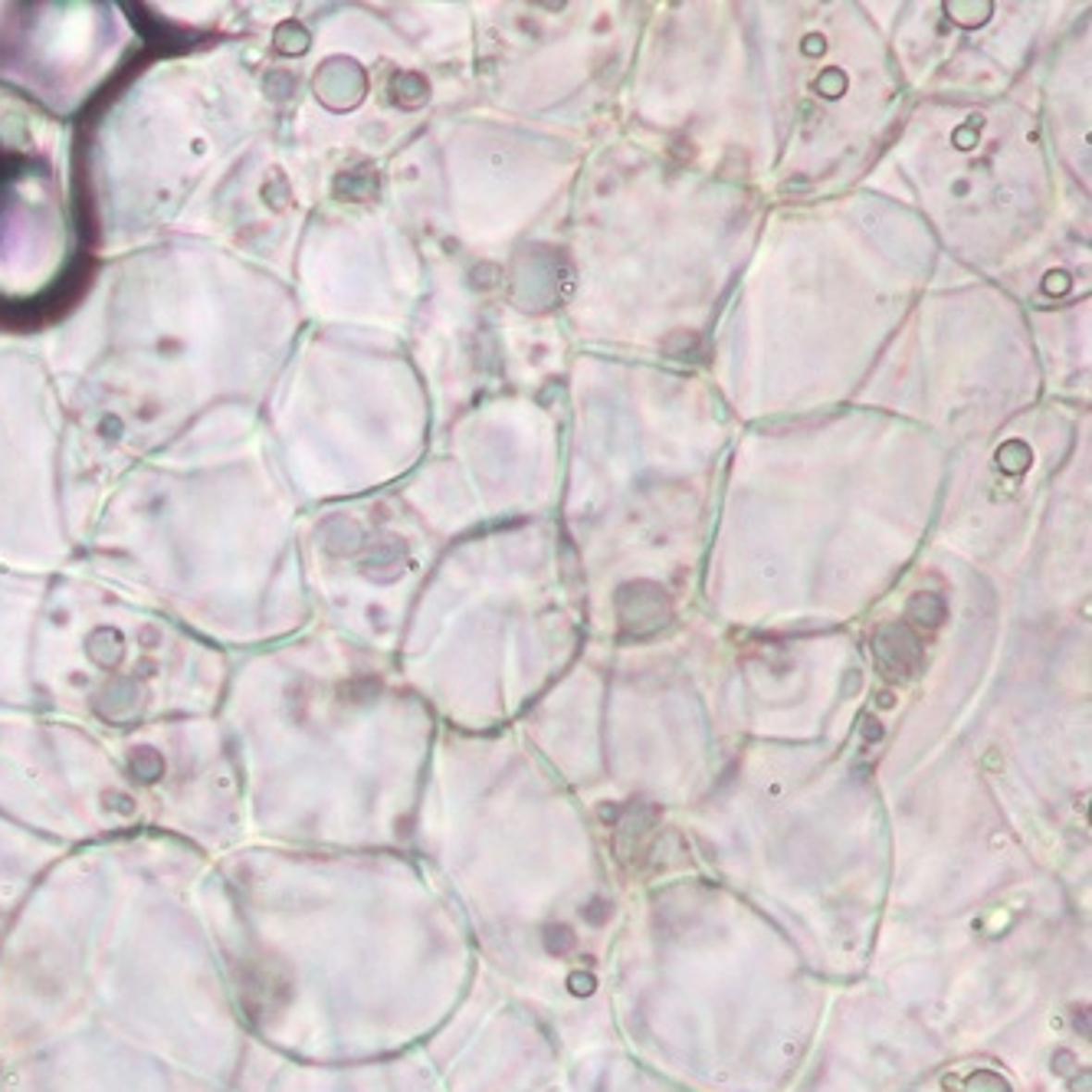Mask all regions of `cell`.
<instances>
[{"mask_svg":"<svg viewBox=\"0 0 1092 1092\" xmlns=\"http://www.w3.org/2000/svg\"><path fill=\"white\" fill-rule=\"evenodd\" d=\"M843 86H847V80H843V76H837V72H826L824 80L817 82V89H824L826 99H834V95H840Z\"/></svg>","mask_w":1092,"mask_h":1092,"instance_id":"obj_7","label":"cell"},{"mask_svg":"<svg viewBox=\"0 0 1092 1092\" xmlns=\"http://www.w3.org/2000/svg\"><path fill=\"white\" fill-rule=\"evenodd\" d=\"M607 909H611V906H607V902H601V899H594V902H590V906L584 909V919H588V922H594V925H601V922L607 919Z\"/></svg>","mask_w":1092,"mask_h":1092,"instance_id":"obj_8","label":"cell"},{"mask_svg":"<svg viewBox=\"0 0 1092 1092\" xmlns=\"http://www.w3.org/2000/svg\"><path fill=\"white\" fill-rule=\"evenodd\" d=\"M617 614H620V627H624L627 637H650L660 627H666L669 620V601L666 590L656 588L650 581H637L620 588L617 594Z\"/></svg>","mask_w":1092,"mask_h":1092,"instance_id":"obj_1","label":"cell"},{"mask_svg":"<svg viewBox=\"0 0 1092 1092\" xmlns=\"http://www.w3.org/2000/svg\"><path fill=\"white\" fill-rule=\"evenodd\" d=\"M879 666L889 676H912L922 663V639L912 633L909 624H889L873 639Z\"/></svg>","mask_w":1092,"mask_h":1092,"instance_id":"obj_2","label":"cell"},{"mask_svg":"<svg viewBox=\"0 0 1092 1092\" xmlns=\"http://www.w3.org/2000/svg\"><path fill=\"white\" fill-rule=\"evenodd\" d=\"M594 987H597V981H594V974H588V971H575V974L568 977V991L575 994V998H588V994H594Z\"/></svg>","mask_w":1092,"mask_h":1092,"instance_id":"obj_6","label":"cell"},{"mask_svg":"<svg viewBox=\"0 0 1092 1092\" xmlns=\"http://www.w3.org/2000/svg\"><path fill=\"white\" fill-rule=\"evenodd\" d=\"M962 1092H1011V1086H1007V1079L1000 1076V1073L974 1070L968 1079H964V1089Z\"/></svg>","mask_w":1092,"mask_h":1092,"instance_id":"obj_4","label":"cell"},{"mask_svg":"<svg viewBox=\"0 0 1092 1092\" xmlns=\"http://www.w3.org/2000/svg\"><path fill=\"white\" fill-rule=\"evenodd\" d=\"M545 949L552 955H568L575 949V932L568 925H548L545 928Z\"/></svg>","mask_w":1092,"mask_h":1092,"instance_id":"obj_5","label":"cell"},{"mask_svg":"<svg viewBox=\"0 0 1092 1092\" xmlns=\"http://www.w3.org/2000/svg\"><path fill=\"white\" fill-rule=\"evenodd\" d=\"M906 617L912 620V624L932 630V627H938L941 620H945V601H941L938 594H915L912 604H909V611H906Z\"/></svg>","mask_w":1092,"mask_h":1092,"instance_id":"obj_3","label":"cell"}]
</instances>
